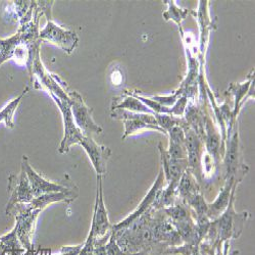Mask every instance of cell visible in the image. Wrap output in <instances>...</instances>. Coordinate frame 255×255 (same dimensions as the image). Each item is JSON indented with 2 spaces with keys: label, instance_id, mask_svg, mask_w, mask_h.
Instances as JSON below:
<instances>
[{
  "label": "cell",
  "instance_id": "cell-23",
  "mask_svg": "<svg viewBox=\"0 0 255 255\" xmlns=\"http://www.w3.org/2000/svg\"><path fill=\"white\" fill-rule=\"evenodd\" d=\"M94 249H95V239L89 234L86 241L82 244L81 250L78 255H94Z\"/></svg>",
  "mask_w": 255,
  "mask_h": 255
},
{
  "label": "cell",
  "instance_id": "cell-14",
  "mask_svg": "<svg viewBox=\"0 0 255 255\" xmlns=\"http://www.w3.org/2000/svg\"><path fill=\"white\" fill-rule=\"evenodd\" d=\"M77 196H78V193H74V190L69 191V192L49 193V194H44V195L35 197L30 203H27V205L30 209L43 210L45 207H47L51 203H55V202L71 203L74 199H76Z\"/></svg>",
  "mask_w": 255,
  "mask_h": 255
},
{
  "label": "cell",
  "instance_id": "cell-1",
  "mask_svg": "<svg viewBox=\"0 0 255 255\" xmlns=\"http://www.w3.org/2000/svg\"><path fill=\"white\" fill-rule=\"evenodd\" d=\"M39 8L37 5L34 18L27 25L20 26L18 32L8 39L0 38V66L9 59L22 60L28 66L39 49Z\"/></svg>",
  "mask_w": 255,
  "mask_h": 255
},
{
  "label": "cell",
  "instance_id": "cell-27",
  "mask_svg": "<svg viewBox=\"0 0 255 255\" xmlns=\"http://www.w3.org/2000/svg\"><path fill=\"white\" fill-rule=\"evenodd\" d=\"M5 248H4V245L1 241V239H0V255H5Z\"/></svg>",
  "mask_w": 255,
  "mask_h": 255
},
{
  "label": "cell",
  "instance_id": "cell-21",
  "mask_svg": "<svg viewBox=\"0 0 255 255\" xmlns=\"http://www.w3.org/2000/svg\"><path fill=\"white\" fill-rule=\"evenodd\" d=\"M169 9L167 10V12L164 13V17L166 20L172 19L174 22H176L178 25H181V22L183 19H185L186 15L189 13V11L187 9H180L175 3L174 1H166Z\"/></svg>",
  "mask_w": 255,
  "mask_h": 255
},
{
  "label": "cell",
  "instance_id": "cell-3",
  "mask_svg": "<svg viewBox=\"0 0 255 255\" xmlns=\"http://www.w3.org/2000/svg\"><path fill=\"white\" fill-rule=\"evenodd\" d=\"M68 97L74 121L83 134L90 135V133H102L101 127H99L92 119L93 110L88 108L82 96L76 91L69 90Z\"/></svg>",
  "mask_w": 255,
  "mask_h": 255
},
{
  "label": "cell",
  "instance_id": "cell-28",
  "mask_svg": "<svg viewBox=\"0 0 255 255\" xmlns=\"http://www.w3.org/2000/svg\"><path fill=\"white\" fill-rule=\"evenodd\" d=\"M23 255H35V249H34V247H33L32 249H30V250H27Z\"/></svg>",
  "mask_w": 255,
  "mask_h": 255
},
{
  "label": "cell",
  "instance_id": "cell-11",
  "mask_svg": "<svg viewBox=\"0 0 255 255\" xmlns=\"http://www.w3.org/2000/svg\"><path fill=\"white\" fill-rule=\"evenodd\" d=\"M79 145L87 153L97 176H103L106 173V166L112 154L110 148L97 144L90 135H84Z\"/></svg>",
  "mask_w": 255,
  "mask_h": 255
},
{
  "label": "cell",
  "instance_id": "cell-26",
  "mask_svg": "<svg viewBox=\"0 0 255 255\" xmlns=\"http://www.w3.org/2000/svg\"><path fill=\"white\" fill-rule=\"evenodd\" d=\"M82 244L75 245V246H63L58 254L55 255H78L81 250ZM53 255V254H50Z\"/></svg>",
  "mask_w": 255,
  "mask_h": 255
},
{
  "label": "cell",
  "instance_id": "cell-6",
  "mask_svg": "<svg viewBox=\"0 0 255 255\" xmlns=\"http://www.w3.org/2000/svg\"><path fill=\"white\" fill-rule=\"evenodd\" d=\"M112 224L109 219L108 210H106L103 200L102 189V176H97V191L92 217V223L89 234L94 239H100L112 232Z\"/></svg>",
  "mask_w": 255,
  "mask_h": 255
},
{
  "label": "cell",
  "instance_id": "cell-25",
  "mask_svg": "<svg viewBox=\"0 0 255 255\" xmlns=\"http://www.w3.org/2000/svg\"><path fill=\"white\" fill-rule=\"evenodd\" d=\"M111 236H112V232L109 233L106 236L100 238V239H95L94 255H108V254H106L105 245H106V243L109 242Z\"/></svg>",
  "mask_w": 255,
  "mask_h": 255
},
{
  "label": "cell",
  "instance_id": "cell-24",
  "mask_svg": "<svg viewBox=\"0 0 255 255\" xmlns=\"http://www.w3.org/2000/svg\"><path fill=\"white\" fill-rule=\"evenodd\" d=\"M187 103H188V98H187L186 95L180 97L176 101L174 108L171 109V115L172 116H182V115H184V113L187 109Z\"/></svg>",
  "mask_w": 255,
  "mask_h": 255
},
{
  "label": "cell",
  "instance_id": "cell-12",
  "mask_svg": "<svg viewBox=\"0 0 255 255\" xmlns=\"http://www.w3.org/2000/svg\"><path fill=\"white\" fill-rule=\"evenodd\" d=\"M159 151L161 156L162 172L167 184L178 186L183 174L189 167L188 159H175L167 153L161 144H159Z\"/></svg>",
  "mask_w": 255,
  "mask_h": 255
},
{
  "label": "cell",
  "instance_id": "cell-22",
  "mask_svg": "<svg viewBox=\"0 0 255 255\" xmlns=\"http://www.w3.org/2000/svg\"><path fill=\"white\" fill-rule=\"evenodd\" d=\"M165 254H182V255H201L199 252V245L184 244L176 247H169L165 250Z\"/></svg>",
  "mask_w": 255,
  "mask_h": 255
},
{
  "label": "cell",
  "instance_id": "cell-20",
  "mask_svg": "<svg viewBox=\"0 0 255 255\" xmlns=\"http://www.w3.org/2000/svg\"><path fill=\"white\" fill-rule=\"evenodd\" d=\"M29 86H27L24 91L20 93L16 98H14L13 100H11L5 108L0 111V122H4L6 127L9 128V129H13L14 128V122H13V117H14V113L16 111V109L18 108V105L22 101V99L24 98V96L29 92Z\"/></svg>",
  "mask_w": 255,
  "mask_h": 255
},
{
  "label": "cell",
  "instance_id": "cell-13",
  "mask_svg": "<svg viewBox=\"0 0 255 255\" xmlns=\"http://www.w3.org/2000/svg\"><path fill=\"white\" fill-rule=\"evenodd\" d=\"M237 184H238V182H236L233 179L227 180L226 185L222 189V191L220 192L219 196L216 198V200L210 204H207L206 216L209 220H212V221L217 220L226 210V208L228 207V204L230 202V199H231L232 190H233L234 186H236Z\"/></svg>",
  "mask_w": 255,
  "mask_h": 255
},
{
  "label": "cell",
  "instance_id": "cell-10",
  "mask_svg": "<svg viewBox=\"0 0 255 255\" xmlns=\"http://www.w3.org/2000/svg\"><path fill=\"white\" fill-rule=\"evenodd\" d=\"M8 194L9 200L6 208L16 203H30L35 197L24 167L19 175L11 174L8 178Z\"/></svg>",
  "mask_w": 255,
  "mask_h": 255
},
{
  "label": "cell",
  "instance_id": "cell-17",
  "mask_svg": "<svg viewBox=\"0 0 255 255\" xmlns=\"http://www.w3.org/2000/svg\"><path fill=\"white\" fill-rule=\"evenodd\" d=\"M205 145L206 149L209 155L211 156L212 160L216 162V164L220 160V152H221V146H220V136L215 130L214 126L211 124V121L208 119L205 123Z\"/></svg>",
  "mask_w": 255,
  "mask_h": 255
},
{
  "label": "cell",
  "instance_id": "cell-15",
  "mask_svg": "<svg viewBox=\"0 0 255 255\" xmlns=\"http://www.w3.org/2000/svg\"><path fill=\"white\" fill-rule=\"evenodd\" d=\"M198 193H200V187L197 183V179L188 167L178 184L177 195L182 199L184 203H186L189 199Z\"/></svg>",
  "mask_w": 255,
  "mask_h": 255
},
{
  "label": "cell",
  "instance_id": "cell-9",
  "mask_svg": "<svg viewBox=\"0 0 255 255\" xmlns=\"http://www.w3.org/2000/svg\"><path fill=\"white\" fill-rule=\"evenodd\" d=\"M22 167H24V169L26 171L34 197H38V196L49 194V193H55V192H69V191L74 190L73 188H70L67 185L53 183L44 179L32 167L27 156H23Z\"/></svg>",
  "mask_w": 255,
  "mask_h": 255
},
{
  "label": "cell",
  "instance_id": "cell-7",
  "mask_svg": "<svg viewBox=\"0 0 255 255\" xmlns=\"http://www.w3.org/2000/svg\"><path fill=\"white\" fill-rule=\"evenodd\" d=\"M166 185H167V183L165 181L163 172L161 169V171L158 174V176H157L156 181L153 184V186L150 188L149 192L147 193V195L143 198L142 202L139 204L137 209H135L132 212V214L129 217H127L124 221H121L117 225L113 226L112 230H119V229L128 227L129 225H131L134 221L139 219L141 216L145 215L148 210L152 209L154 207V204L157 201L160 193L162 192V190L166 187Z\"/></svg>",
  "mask_w": 255,
  "mask_h": 255
},
{
  "label": "cell",
  "instance_id": "cell-18",
  "mask_svg": "<svg viewBox=\"0 0 255 255\" xmlns=\"http://www.w3.org/2000/svg\"><path fill=\"white\" fill-rule=\"evenodd\" d=\"M123 122L125 126V132H124V135L122 136V140H125L127 137L133 136L135 134L144 132L146 130H154L161 134L167 135V133L158 125H150L140 120H125Z\"/></svg>",
  "mask_w": 255,
  "mask_h": 255
},
{
  "label": "cell",
  "instance_id": "cell-16",
  "mask_svg": "<svg viewBox=\"0 0 255 255\" xmlns=\"http://www.w3.org/2000/svg\"><path fill=\"white\" fill-rule=\"evenodd\" d=\"M116 110H128L133 113H144V114H151L154 115L147 106L140 101L138 98H136L133 95H127L125 97H118L114 99L112 111Z\"/></svg>",
  "mask_w": 255,
  "mask_h": 255
},
{
  "label": "cell",
  "instance_id": "cell-4",
  "mask_svg": "<svg viewBox=\"0 0 255 255\" xmlns=\"http://www.w3.org/2000/svg\"><path fill=\"white\" fill-rule=\"evenodd\" d=\"M51 96L56 104L59 106V110L62 114L63 124H65V136H63V139L60 143L58 151L61 154L68 153L70 151L71 146L75 144H80L85 134H83V132L77 127L74 121L69 99H60L54 95Z\"/></svg>",
  "mask_w": 255,
  "mask_h": 255
},
{
  "label": "cell",
  "instance_id": "cell-2",
  "mask_svg": "<svg viewBox=\"0 0 255 255\" xmlns=\"http://www.w3.org/2000/svg\"><path fill=\"white\" fill-rule=\"evenodd\" d=\"M236 186H234L231 194V199L228 204V207L223 214L214 222L210 223V227L208 230L209 235L211 237H217L220 241H227L231 238L236 239L242 232L243 225L248 217V212H242L237 214L234 210V196H235Z\"/></svg>",
  "mask_w": 255,
  "mask_h": 255
},
{
  "label": "cell",
  "instance_id": "cell-8",
  "mask_svg": "<svg viewBox=\"0 0 255 255\" xmlns=\"http://www.w3.org/2000/svg\"><path fill=\"white\" fill-rule=\"evenodd\" d=\"M240 150H239V135L235 130L231 137H228V148L225 157L226 181L233 179L240 182L247 173V167L240 165Z\"/></svg>",
  "mask_w": 255,
  "mask_h": 255
},
{
  "label": "cell",
  "instance_id": "cell-5",
  "mask_svg": "<svg viewBox=\"0 0 255 255\" xmlns=\"http://www.w3.org/2000/svg\"><path fill=\"white\" fill-rule=\"evenodd\" d=\"M39 39L50 42L69 54L74 51L79 42V38L75 32L57 26L52 22L51 16H47V24L43 30L39 32Z\"/></svg>",
  "mask_w": 255,
  "mask_h": 255
},
{
  "label": "cell",
  "instance_id": "cell-19",
  "mask_svg": "<svg viewBox=\"0 0 255 255\" xmlns=\"http://www.w3.org/2000/svg\"><path fill=\"white\" fill-rule=\"evenodd\" d=\"M253 80L249 79V80H247L243 83L232 84L230 88H229V91L235 95V108H234V113H233V119L234 120L236 119V116L239 113L241 105L245 101V95L250 93L249 90H250V86H251V83H252Z\"/></svg>",
  "mask_w": 255,
  "mask_h": 255
}]
</instances>
